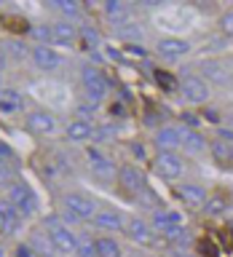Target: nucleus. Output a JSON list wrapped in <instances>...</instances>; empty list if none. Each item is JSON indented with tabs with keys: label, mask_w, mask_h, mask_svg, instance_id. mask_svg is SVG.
<instances>
[{
	"label": "nucleus",
	"mask_w": 233,
	"mask_h": 257,
	"mask_svg": "<svg viewBox=\"0 0 233 257\" xmlns=\"http://www.w3.org/2000/svg\"><path fill=\"white\" fill-rule=\"evenodd\" d=\"M43 230L48 233V238H51V244H54V249L59 254H75L78 236L62 222L59 214H48L43 220Z\"/></svg>",
	"instance_id": "obj_1"
},
{
	"label": "nucleus",
	"mask_w": 233,
	"mask_h": 257,
	"mask_svg": "<svg viewBox=\"0 0 233 257\" xmlns=\"http://www.w3.org/2000/svg\"><path fill=\"white\" fill-rule=\"evenodd\" d=\"M180 91L190 104H204L209 99V94H212V86H209L198 72H188V75L180 78Z\"/></svg>",
	"instance_id": "obj_2"
},
{
	"label": "nucleus",
	"mask_w": 233,
	"mask_h": 257,
	"mask_svg": "<svg viewBox=\"0 0 233 257\" xmlns=\"http://www.w3.org/2000/svg\"><path fill=\"white\" fill-rule=\"evenodd\" d=\"M153 169H156L158 177H164V180H169V182L180 180V177L185 174L182 158L177 156V153H172V150H161L158 156L153 158Z\"/></svg>",
	"instance_id": "obj_3"
},
{
	"label": "nucleus",
	"mask_w": 233,
	"mask_h": 257,
	"mask_svg": "<svg viewBox=\"0 0 233 257\" xmlns=\"http://www.w3.org/2000/svg\"><path fill=\"white\" fill-rule=\"evenodd\" d=\"M8 201H11L14 209H16L22 217H30V214L38 212L35 193H32L24 182H11V185H8Z\"/></svg>",
	"instance_id": "obj_4"
},
{
	"label": "nucleus",
	"mask_w": 233,
	"mask_h": 257,
	"mask_svg": "<svg viewBox=\"0 0 233 257\" xmlns=\"http://www.w3.org/2000/svg\"><path fill=\"white\" fill-rule=\"evenodd\" d=\"M198 75L204 78L209 86H220V88H230L233 86V72L225 67L222 62H212V59L201 62V72H198Z\"/></svg>",
	"instance_id": "obj_5"
},
{
	"label": "nucleus",
	"mask_w": 233,
	"mask_h": 257,
	"mask_svg": "<svg viewBox=\"0 0 233 257\" xmlns=\"http://www.w3.org/2000/svg\"><path fill=\"white\" fill-rule=\"evenodd\" d=\"M80 78H83V88H86V94L91 96V102H99L104 94H107V78L102 75L96 67H91V64H86L83 70H80Z\"/></svg>",
	"instance_id": "obj_6"
},
{
	"label": "nucleus",
	"mask_w": 233,
	"mask_h": 257,
	"mask_svg": "<svg viewBox=\"0 0 233 257\" xmlns=\"http://www.w3.org/2000/svg\"><path fill=\"white\" fill-rule=\"evenodd\" d=\"M86 164L94 172V177H99V180H112V177L118 174L115 164H112L99 148H86Z\"/></svg>",
	"instance_id": "obj_7"
},
{
	"label": "nucleus",
	"mask_w": 233,
	"mask_h": 257,
	"mask_svg": "<svg viewBox=\"0 0 233 257\" xmlns=\"http://www.w3.org/2000/svg\"><path fill=\"white\" fill-rule=\"evenodd\" d=\"M30 59H32V64H35L40 72H54V70L62 67V54L54 51L51 46H32Z\"/></svg>",
	"instance_id": "obj_8"
},
{
	"label": "nucleus",
	"mask_w": 233,
	"mask_h": 257,
	"mask_svg": "<svg viewBox=\"0 0 233 257\" xmlns=\"http://www.w3.org/2000/svg\"><path fill=\"white\" fill-rule=\"evenodd\" d=\"M64 209L72 212L78 220H91L96 214V204L88 196H83V193H67L64 196Z\"/></svg>",
	"instance_id": "obj_9"
},
{
	"label": "nucleus",
	"mask_w": 233,
	"mask_h": 257,
	"mask_svg": "<svg viewBox=\"0 0 233 257\" xmlns=\"http://www.w3.org/2000/svg\"><path fill=\"white\" fill-rule=\"evenodd\" d=\"M27 128H30V132H35V134L51 137V134L59 132V120H56L51 112H46V110H35V112H30V115H27Z\"/></svg>",
	"instance_id": "obj_10"
},
{
	"label": "nucleus",
	"mask_w": 233,
	"mask_h": 257,
	"mask_svg": "<svg viewBox=\"0 0 233 257\" xmlns=\"http://www.w3.org/2000/svg\"><path fill=\"white\" fill-rule=\"evenodd\" d=\"M118 182H121V188H124L129 196H140V193L145 190V177H142V172L137 166H121L118 169Z\"/></svg>",
	"instance_id": "obj_11"
},
{
	"label": "nucleus",
	"mask_w": 233,
	"mask_h": 257,
	"mask_svg": "<svg viewBox=\"0 0 233 257\" xmlns=\"http://www.w3.org/2000/svg\"><path fill=\"white\" fill-rule=\"evenodd\" d=\"M177 196H180L188 206L201 209V206H204V201L209 198V193H206V188L201 182H180V185H177Z\"/></svg>",
	"instance_id": "obj_12"
},
{
	"label": "nucleus",
	"mask_w": 233,
	"mask_h": 257,
	"mask_svg": "<svg viewBox=\"0 0 233 257\" xmlns=\"http://www.w3.org/2000/svg\"><path fill=\"white\" fill-rule=\"evenodd\" d=\"M156 51L164 56V59H180V56L190 54V43L182 38H161L156 43Z\"/></svg>",
	"instance_id": "obj_13"
},
{
	"label": "nucleus",
	"mask_w": 233,
	"mask_h": 257,
	"mask_svg": "<svg viewBox=\"0 0 233 257\" xmlns=\"http://www.w3.org/2000/svg\"><path fill=\"white\" fill-rule=\"evenodd\" d=\"M156 145L161 150H182V126H161L156 132Z\"/></svg>",
	"instance_id": "obj_14"
},
{
	"label": "nucleus",
	"mask_w": 233,
	"mask_h": 257,
	"mask_svg": "<svg viewBox=\"0 0 233 257\" xmlns=\"http://www.w3.org/2000/svg\"><path fill=\"white\" fill-rule=\"evenodd\" d=\"M182 150H188L190 156H201V153L209 150V142L201 132H196L190 126H182Z\"/></svg>",
	"instance_id": "obj_15"
},
{
	"label": "nucleus",
	"mask_w": 233,
	"mask_h": 257,
	"mask_svg": "<svg viewBox=\"0 0 233 257\" xmlns=\"http://www.w3.org/2000/svg\"><path fill=\"white\" fill-rule=\"evenodd\" d=\"M91 222L96 225L99 230H124V217H121L115 209H99L94 217H91Z\"/></svg>",
	"instance_id": "obj_16"
},
{
	"label": "nucleus",
	"mask_w": 233,
	"mask_h": 257,
	"mask_svg": "<svg viewBox=\"0 0 233 257\" xmlns=\"http://www.w3.org/2000/svg\"><path fill=\"white\" fill-rule=\"evenodd\" d=\"M124 230L129 233V238L137 241V244H150V238H153V230H150V225L142 220V217H132L126 225H124Z\"/></svg>",
	"instance_id": "obj_17"
},
{
	"label": "nucleus",
	"mask_w": 233,
	"mask_h": 257,
	"mask_svg": "<svg viewBox=\"0 0 233 257\" xmlns=\"http://www.w3.org/2000/svg\"><path fill=\"white\" fill-rule=\"evenodd\" d=\"M91 134H94V126L88 123V120H70L67 126H64V137H67L70 142H86V140H91Z\"/></svg>",
	"instance_id": "obj_18"
},
{
	"label": "nucleus",
	"mask_w": 233,
	"mask_h": 257,
	"mask_svg": "<svg viewBox=\"0 0 233 257\" xmlns=\"http://www.w3.org/2000/svg\"><path fill=\"white\" fill-rule=\"evenodd\" d=\"M150 222H153V228H158V230H169V228H174V225H182V214L174 212V209H156L150 217Z\"/></svg>",
	"instance_id": "obj_19"
},
{
	"label": "nucleus",
	"mask_w": 233,
	"mask_h": 257,
	"mask_svg": "<svg viewBox=\"0 0 233 257\" xmlns=\"http://www.w3.org/2000/svg\"><path fill=\"white\" fill-rule=\"evenodd\" d=\"M75 38H78V30L70 22H54L51 24V43L70 46V43H75Z\"/></svg>",
	"instance_id": "obj_20"
},
{
	"label": "nucleus",
	"mask_w": 233,
	"mask_h": 257,
	"mask_svg": "<svg viewBox=\"0 0 233 257\" xmlns=\"http://www.w3.org/2000/svg\"><path fill=\"white\" fill-rule=\"evenodd\" d=\"M24 107V99L19 91H14V88H0V112H6V115H14V112H19Z\"/></svg>",
	"instance_id": "obj_21"
},
{
	"label": "nucleus",
	"mask_w": 233,
	"mask_h": 257,
	"mask_svg": "<svg viewBox=\"0 0 233 257\" xmlns=\"http://www.w3.org/2000/svg\"><path fill=\"white\" fill-rule=\"evenodd\" d=\"M209 153H212V158L217 161V164H222V166L233 164V145H228V142L214 140L212 145H209Z\"/></svg>",
	"instance_id": "obj_22"
},
{
	"label": "nucleus",
	"mask_w": 233,
	"mask_h": 257,
	"mask_svg": "<svg viewBox=\"0 0 233 257\" xmlns=\"http://www.w3.org/2000/svg\"><path fill=\"white\" fill-rule=\"evenodd\" d=\"M228 206H230V201L222 196V193H214V196H209L206 201H204V214H209V217H214V214H222V212H228Z\"/></svg>",
	"instance_id": "obj_23"
},
{
	"label": "nucleus",
	"mask_w": 233,
	"mask_h": 257,
	"mask_svg": "<svg viewBox=\"0 0 233 257\" xmlns=\"http://www.w3.org/2000/svg\"><path fill=\"white\" fill-rule=\"evenodd\" d=\"M30 249H32V252H38V254H46V257L56 254V249H54V244H51V238H48L46 230H40V233H35V236H32Z\"/></svg>",
	"instance_id": "obj_24"
},
{
	"label": "nucleus",
	"mask_w": 233,
	"mask_h": 257,
	"mask_svg": "<svg viewBox=\"0 0 233 257\" xmlns=\"http://www.w3.org/2000/svg\"><path fill=\"white\" fill-rule=\"evenodd\" d=\"M94 244H96V257H121V246H118L115 238L102 236V238H96Z\"/></svg>",
	"instance_id": "obj_25"
},
{
	"label": "nucleus",
	"mask_w": 233,
	"mask_h": 257,
	"mask_svg": "<svg viewBox=\"0 0 233 257\" xmlns=\"http://www.w3.org/2000/svg\"><path fill=\"white\" fill-rule=\"evenodd\" d=\"M19 217H22V214L14 209L11 201H0V222H3V230H14Z\"/></svg>",
	"instance_id": "obj_26"
},
{
	"label": "nucleus",
	"mask_w": 233,
	"mask_h": 257,
	"mask_svg": "<svg viewBox=\"0 0 233 257\" xmlns=\"http://www.w3.org/2000/svg\"><path fill=\"white\" fill-rule=\"evenodd\" d=\"M164 236H166L169 244H174V246H185V244L190 241V233H188V228H185V225H174V228L164 230Z\"/></svg>",
	"instance_id": "obj_27"
},
{
	"label": "nucleus",
	"mask_w": 233,
	"mask_h": 257,
	"mask_svg": "<svg viewBox=\"0 0 233 257\" xmlns=\"http://www.w3.org/2000/svg\"><path fill=\"white\" fill-rule=\"evenodd\" d=\"M75 257H96V244H94V238H88V236H78Z\"/></svg>",
	"instance_id": "obj_28"
},
{
	"label": "nucleus",
	"mask_w": 233,
	"mask_h": 257,
	"mask_svg": "<svg viewBox=\"0 0 233 257\" xmlns=\"http://www.w3.org/2000/svg\"><path fill=\"white\" fill-rule=\"evenodd\" d=\"M156 83L164 88V91H177V88H180V80H177L172 72H164V70H156Z\"/></svg>",
	"instance_id": "obj_29"
},
{
	"label": "nucleus",
	"mask_w": 233,
	"mask_h": 257,
	"mask_svg": "<svg viewBox=\"0 0 233 257\" xmlns=\"http://www.w3.org/2000/svg\"><path fill=\"white\" fill-rule=\"evenodd\" d=\"M32 38L38 40V46H46L51 43V27H46V24H35V27H30Z\"/></svg>",
	"instance_id": "obj_30"
},
{
	"label": "nucleus",
	"mask_w": 233,
	"mask_h": 257,
	"mask_svg": "<svg viewBox=\"0 0 233 257\" xmlns=\"http://www.w3.org/2000/svg\"><path fill=\"white\" fill-rule=\"evenodd\" d=\"M54 6L59 8L64 16H80V11H83V8H80L78 3H72V0H56Z\"/></svg>",
	"instance_id": "obj_31"
},
{
	"label": "nucleus",
	"mask_w": 233,
	"mask_h": 257,
	"mask_svg": "<svg viewBox=\"0 0 233 257\" xmlns=\"http://www.w3.org/2000/svg\"><path fill=\"white\" fill-rule=\"evenodd\" d=\"M80 35H83V48H94V46L102 43L99 32H96L94 27H83V30H80Z\"/></svg>",
	"instance_id": "obj_32"
},
{
	"label": "nucleus",
	"mask_w": 233,
	"mask_h": 257,
	"mask_svg": "<svg viewBox=\"0 0 233 257\" xmlns=\"http://www.w3.org/2000/svg\"><path fill=\"white\" fill-rule=\"evenodd\" d=\"M220 32L225 38H233V8L220 16Z\"/></svg>",
	"instance_id": "obj_33"
},
{
	"label": "nucleus",
	"mask_w": 233,
	"mask_h": 257,
	"mask_svg": "<svg viewBox=\"0 0 233 257\" xmlns=\"http://www.w3.org/2000/svg\"><path fill=\"white\" fill-rule=\"evenodd\" d=\"M110 137H112V128L110 126H99V128H94V134H91V140H110Z\"/></svg>",
	"instance_id": "obj_34"
},
{
	"label": "nucleus",
	"mask_w": 233,
	"mask_h": 257,
	"mask_svg": "<svg viewBox=\"0 0 233 257\" xmlns=\"http://www.w3.org/2000/svg\"><path fill=\"white\" fill-rule=\"evenodd\" d=\"M118 32H121V35H124V38H134V40H140V38H142V32L137 30L134 24H129V27H121Z\"/></svg>",
	"instance_id": "obj_35"
},
{
	"label": "nucleus",
	"mask_w": 233,
	"mask_h": 257,
	"mask_svg": "<svg viewBox=\"0 0 233 257\" xmlns=\"http://www.w3.org/2000/svg\"><path fill=\"white\" fill-rule=\"evenodd\" d=\"M217 140H220V142H228V145H233V128H228V126L217 128Z\"/></svg>",
	"instance_id": "obj_36"
},
{
	"label": "nucleus",
	"mask_w": 233,
	"mask_h": 257,
	"mask_svg": "<svg viewBox=\"0 0 233 257\" xmlns=\"http://www.w3.org/2000/svg\"><path fill=\"white\" fill-rule=\"evenodd\" d=\"M140 198H142V204H145V206H158V198L153 196V190H148V188L140 193Z\"/></svg>",
	"instance_id": "obj_37"
},
{
	"label": "nucleus",
	"mask_w": 233,
	"mask_h": 257,
	"mask_svg": "<svg viewBox=\"0 0 233 257\" xmlns=\"http://www.w3.org/2000/svg\"><path fill=\"white\" fill-rule=\"evenodd\" d=\"M94 110H96L94 104H86V102H83V104L78 107V115H80V120H88V118L94 115Z\"/></svg>",
	"instance_id": "obj_38"
},
{
	"label": "nucleus",
	"mask_w": 233,
	"mask_h": 257,
	"mask_svg": "<svg viewBox=\"0 0 233 257\" xmlns=\"http://www.w3.org/2000/svg\"><path fill=\"white\" fill-rule=\"evenodd\" d=\"M14 257H35V252L30 249V244H19L14 249Z\"/></svg>",
	"instance_id": "obj_39"
},
{
	"label": "nucleus",
	"mask_w": 233,
	"mask_h": 257,
	"mask_svg": "<svg viewBox=\"0 0 233 257\" xmlns=\"http://www.w3.org/2000/svg\"><path fill=\"white\" fill-rule=\"evenodd\" d=\"M8 48H11V51H14V56H19V59H22L24 54H27V48H24V43L19 46V40H11V43H8Z\"/></svg>",
	"instance_id": "obj_40"
},
{
	"label": "nucleus",
	"mask_w": 233,
	"mask_h": 257,
	"mask_svg": "<svg viewBox=\"0 0 233 257\" xmlns=\"http://www.w3.org/2000/svg\"><path fill=\"white\" fill-rule=\"evenodd\" d=\"M6 158H11V150H8V145H0V164H3Z\"/></svg>",
	"instance_id": "obj_41"
},
{
	"label": "nucleus",
	"mask_w": 233,
	"mask_h": 257,
	"mask_svg": "<svg viewBox=\"0 0 233 257\" xmlns=\"http://www.w3.org/2000/svg\"><path fill=\"white\" fill-rule=\"evenodd\" d=\"M64 220H67V222H80L72 212H67V209H64V214H62V222H64Z\"/></svg>",
	"instance_id": "obj_42"
},
{
	"label": "nucleus",
	"mask_w": 233,
	"mask_h": 257,
	"mask_svg": "<svg viewBox=\"0 0 233 257\" xmlns=\"http://www.w3.org/2000/svg\"><path fill=\"white\" fill-rule=\"evenodd\" d=\"M8 174H11V172H8V166L0 164V182H6V180H8Z\"/></svg>",
	"instance_id": "obj_43"
},
{
	"label": "nucleus",
	"mask_w": 233,
	"mask_h": 257,
	"mask_svg": "<svg viewBox=\"0 0 233 257\" xmlns=\"http://www.w3.org/2000/svg\"><path fill=\"white\" fill-rule=\"evenodd\" d=\"M132 150H134V156H137V158H145V153H142V145H132Z\"/></svg>",
	"instance_id": "obj_44"
},
{
	"label": "nucleus",
	"mask_w": 233,
	"mask_h": 257,
	"mask_svg": "<svg viewBox=\"0 0 233 257\" xmlns=\"http://www.w3.org/2000/svg\"><path fill=\"white\" fill-rule=\"evenodd\" d=\"M204 115H206L209 120H214V123H217V120H220V115H217V112H214V110H206V112H204Z\"/></svg>",
	"instance_id": "obj_45"
},
{
	"label": "nucleus",
	"mask_w": 233,
	"mask_h": 257,
	"mask_svg": "<svg viewBox=\"0 0 233 257\" xmlns=\"http://www.w3.org/2000/svg\"><path fill=\"white\" fill-rule=\"evenodd\" d=\"M3 64H6V54L0 51V70H3Z\"/></svg>",
	"instance_id": "obj_46"
},
{
	"label": "nucleus",
	"mask_w": 233,
	"mask_h": 257,
	"mask_svg": "<svg viewBox=\"0 0 233 257\" xmlns=\"http://www.w3.org/2000/svg\"><path fill=\"white\" fill-rule=\"evenodd\" d=\"M228 123H230V126H228V128H233V115H230V118H228Z\"/></svg>",
	"instance_id": "obj_47"
},
{
	"label": "nucleus",
	"mask_w": 233,
	"mask_h": 257,
	"mask_svg": "<svg viewBox=\"0 0 233 257\" xmlns=\"http://www.w3.org/2000/svg\"><path fill=\"white\" fill-rule=\"evenodd\" d=\"M0 257H6V252H3V246H0Z\"/></svg>",
	"instance_id": "obj_48"
},
{
	"label": "nucleus",
	"mask_w": 233,
	"mask_h": 257,
	"mask_svg": "<svg viewBox=\"0 0 233 257\" xmlns=\"http://www.w3.org/2000/svg\"><path fill=\"white\" fill-rule=\"evenodd\" d=\"M0 86H3V78H0Z\"/></svg>",
	"instance_id": "obj_49"
}]
</instances>
